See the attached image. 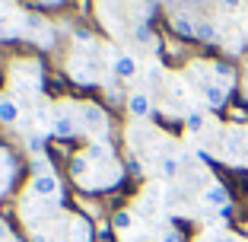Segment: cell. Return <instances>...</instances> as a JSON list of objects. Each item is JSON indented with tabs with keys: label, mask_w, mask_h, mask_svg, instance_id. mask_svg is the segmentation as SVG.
I'll use <instances>...</instances> for the list:
<instances>
[{
	"label": "cell",
	"mask_w": 248,
	"mask_h": 242,
	"mask_svg": "<svg viewBox=\"0 0 248 242\" xmlns=\"http://www.w3.org/2000/svg\"><path fill=\"white\" fill-rule=\"evenodd\" d=\"M162 242H182V236H178L175 229H166V233H162Z\"/></svg>",
	"instance_id": "44dd1931"
},
{
	"label": "cell",
	"mask_w": 248,
	"mask_h": 242,
	"mask_svg": "<svg viewBox=\"0 0 248 242\" xmlns=\"http://www.w3.org/2000/svg\"><path fill=\"white\" fill-rule=\"evenodd\" d=\"M111 223H115V229H121V233H124V229H131V226H134V213H131V210H118Z\"/></svg>",
	"instance_id": "9a60e30c"
},
{
	"label": "cell",
	"mask_w": 248,
	"mask_h": 242,
	"mask_svg": "<svg viewBox=\"0 0 248 242\" xmlns=\"http://www.w3.org/2000/svg\"><path fill=\"white\" fill-rule=\"evenodd\" d=\"M89 156L86 153H77V156H70V176L73 178H86L89 176Z\"/></svg>",
	"instance_id": "30bf717a"
},
{
	"label": "cell",
	"mask_w": 248,
	"mask_h": 242,
	"mask_svg": "<svg viewBox=\"0 0 248 242\" xmlns=\"http://www.w3.org/2000/svg\"><path fill=\"white\" fill-rule=\"evenodd\" d=\"M185 125H188V131H201V128H204V115H201V112H191V115L185 118Z\"/></svg>",
	"instance_id": "ac0fdd59"
},
{
	"label": "cell",
	"mask_w": 248,
	"mask_h": 242,
	"mask_svg": "<svg viewBox=\"0 0 248 242\" xmlns=\"http://www.w3.org/2000/svg\"><path fill=\"white\" fill-rule=\"evenodd\" d=\"M73 38L83 42V45H89V42H93V32H89V29H73Z\"/></svg>",
	"instance_id": "d6986e66"
},
{
	"label": "cell",
	"mask_w": 248,
	"mask_h": 242,
	"mask_svg": "<svg viewBox=\"0 0 248 242\" xmlns=\"http://www.w3.org/2000/svg\"><path fill=\"white\" fill-rule=\"evenodd\" d=\"M194 38H201V42H217V38H219V32H217V26H213L210 19H204V22H197Z\"/></svg>",
	"instance_id": "7c38bea8"
},
{
	"label": "cell",
	"mask_w": 248,
	"mask_h": 242,
	"mask_svg": "<svg viewBox=\"0 0 248 242\" xmlns=\"http://www.w3.org/2000/svg\"><path fill=\"white\" fill-rule=\"evenodd\" d=\"M80 118H83V128H86V131H93V134H99L105 128V121H108V118H105V112L99 109L95 102H83Z\"/></svg>",
	"instance_id": "3957f363"
},
{
	"label": "cell",
	"mask_w": 248,
	"mask_h": 242,
	"mask_svg": "<svg viewBox=\"0 0 248 242\" xmlns=\"http://www.w3.org/2000/svg\"><path fill=\"white\" fill-rule=\"evenodd\" d=\"M223 7H226V10H239L242 0H223Z\"/></svg>",
	"instance_id": "603a6c76"
},
{
	"label": "cell",
	"mask_w": 248,
	"mask_h": 242,
	"mask_svg": "<svg viewBox=\"0 0 248 242\" xmlns=\"http://www.w3.org/2000/svg\"><path fill=\"white\" fill-rule=\"evenodd\" d=\"M201 89H204V102L210 105V109H223V105H226V99H229L226 86H219V83H213V80H204Z\"/></svg>",
	"instance_id": "8992f818"
},
{
	"label": "cell",
	"mask_w": 248,
	"mask_h": 242,
	"mask_svg": "<svg viewBox=\"0 0 248 242\" xmlns=\"http://www.w3.org/2000/svg\"><path fill=\"white\" fill-rule=\"evenodd\" d=\"M35 176H54L51 162L45 160V156H32V178H35Z\"/></svg>",
	"instance_id": "4fadbf2b"
},
{
	"label": "cell",
	"mask_w": 248,
	"mask_h": 242,
	"mask_svg": "<svg viewBox=\"0 0 248 242\" xmlns=\"http://www.w3.org/2000/svg\"><path fill=\"white\" fill-rule=\"evenodd\" d=\"M201 201H204L207 207H229L232 201H229V191H226V185H219V182H213V185H207L204 188V194H201Z\"/></svg>",
	"instance_id": "5b68a950"
},
{
	"label": "cell",
	"mask_w": 248,
	"mask_h": 242,
	"mask_svg": "<svg viewBox=\"0 0 248 242\" xmlns=\"http://www.w3.org/2000/svg\"><path fill=\"white\" fill-rule=\"evenodd\" d=\"M178 166H182V162H178L175 156H166V160H162V176L175 178V176H178Z\"/></svg>",
	"instance_id": "2e32d148"
},
{
	"label": "cell",
	"mask_w": 248,
	"mask_h": 242,
	"mask_svg": "<svg viewBox=\"0 0 248 242\" xmlns=\"http://www.w3.org/2000/svg\"><path fill=\"white\" fill-rule=\"evenodd\" d=\"M111 70H115L118 80H134V77H137V70H140V64H137V58H134V54L115 51V58H111Z\"/></svg>",
	"instance_id": "7a4b0ae2"
},
{
	"label": "cell",
	"mask_w": 248,
	"mask_h": 242,
	"mask_svg": "<svg viewBox=\"0 0 248 242\" xmlns=\"http://www.w3.org/2000/svg\"><path fill=\"white\" fill-rule=\"evenodd\" d=\"M0 121H3V125H16V121H19V102H16V99H0Z\"/></svg>",
	"instance_id": "ba28073f"
},
{
	"label": "cell",
	"mask_w": 248,
	"mask_h": 242,
	"mask_svg": "<svg viewBox=\"0 0 248 242\" xmlns=\"http://www.w3.org/2000/svg\"><path fill=\"white\" fill-rule=\"evenodd\" d=\"M51 134L54 137H77V134H80V121L73 115H67V112H54Z\"/></svg>",
	"instance_id": "277c9868"
},
{
	"label": "cell",
	"mask_w": 248,
	"mask_h": 242,
	"mask_svg": "<svg viewBox=\"0 0 248 242\" xmlns=\"http://www.w3.org/2000/svg\"><path fill=\"white\" fill-rule=\"evenodd\" d=\"M201 242H232V236H226V233H210V236H204Z\"/></svg>",
	"instance_id": "ffe728a7"
},
{
	"label": "cell",
	"mask_w": 248,
	"mask_h": 242,
	"mask_svg": "<svg viewBox=\"0 0 248 242\" xmlns=\"http://www.w3.org/2000/svg\"><path fill=\"white\" fill-rule=\"evenodd\" d=\"M172 29H175V35H185V38H194V32H197V22L191 19V16H172Z\"/></svg>",
	"instance_id": "9c48e42d"
},
{
	"label": "cell",
	"mask_w": 248,
	"mask_h": 242,
	"mask_svg": "<svg viewBox=\"0 0 248 242\" xmlns=\"http://www.w3.org/2000/svg\"><path fill=\"white\" fill-rule=\"evenodd\" d=\"M86 156H89V160H95V162H99V160H108V156H111V147L105 144V140H93V144L86 147Z\"/></svg>",
	"instance_id": "8fae6325"
},
{
	"label": "cell",
	"mask_w": 248,
	"mask_h": 242,
	"mask_svg": "<svg viewBox=\"0 0 248 242\" xmlns=\"http://www.w3.org/2000/svg\"><path fill=\"white\" fill-rule=\"evenodd\" d=\"M29 191L38 194V198H64V185L58 182V176H35L29 182Z\"/></svg>",
	"instance_id": "6da1fadb"
},
{
	"label": "cell",
	"mask_w": 248,
	"mask_h": 242,
	"mask_svg": "<svg viewBox=\"0 0 248 242\" xmlns=\"http://www.w3.org/2000/svg\"><path fill=\"white\" fill-rule=\"evenodd\" d=\"M127 112H131V118H150L153 115V99L146 93H131L127 96Z\"/></svg>",
	"instance_id": "52a82bcc"
},
{
	"label": "cell",
	"mask_w": 248,
	"mask_h": 242,
	"mask_svg": "<svg viewBox=\"0 0 248 242\" xmlns=\"http://www.w3.org/2000/svg\"><path fill=\"white\" fill-rule=\"evenodd\" d=\"M134 38H137L140 45H150V42H153V32H150V26H146V22H140L137 29H134Z\"/></svg>",
	"instance_id": "e0dca14e"
},
{
	"label": "cell",
	"mask_w": 248,
	"mask_h": 242,
	"mask_svg": "<svg viewBox=\"0 0 248 242\" xmlns=\"http://www.w3.org/2000/svg\"><path fill=\"white\" fill-rule=\"evenodd\" d=\"M217 217H219V220H229V217H232V204H229V207H219Z\"/></svg>",
	"instance_id": "7402d4cb"
},
{
	"label": "cell",
	"mask_w": 248,
	"mask_h": 242,
	"mask_svg": "<svg viewBox=\"0 0 248 242\" xmlns=\"http://www.w3.org/2000/svg\"><path fill=\"white\" fill-rule=\"evenodd\" d=\"M26 147H29L32 156H42L45 153V134H29L26 137Z\"/></svg>",
	"instance_id": "5bb4252c"
}]
</instances>
